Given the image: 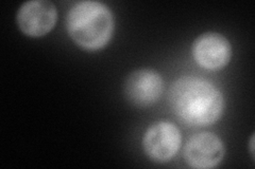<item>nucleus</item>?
I'll return each instance as SVG.
<instances>
[{
  "label": "nucleus",
  "instance_id": "2",
  "mask_svg": "<svg viewBox=\"0 0 255 169\" xmlns=\"http://www.w3.org/2000/svg\"><path fill=\"white\" fill-rule=\"evenodd\" d=\"M66 28L70 38L80 48L97 51L103 49L113 37L115 18L107 4L84 0L70 7Z\"/></svg>",
  "mask_w": 255,
  "mask_h": 169
},
{
  "label": "nucleus",
  "instance_id": "1",
  "mask_svg": "<svg viewBox=\"0 0 255 169\" xmlns=\"http://www.w3.org/2000/svg\"><path fill=\"white\" fill-rule=\"evenodd\" d=\"M169 104L183 124L202 127L215 124L225 110V98L210 80L184 76L175 80L169 92Z\"/></svg>",
  "mask_w": 255,
  "mask_h": 169
},
{
  "label": "nucleus",
  "instance_id": "4",
  "mask_svg": "<svg viewBox=\"0 0 255 169\" xmlns=\"http://www.w3.org/2000/svg\"><path fill=\"white\" fill-rule=\"evenodd\" d=\"M58 11L48 0H30L23 2L16 15V22L23 34L30 37H41L55 27Z\"/></svg>",
  "mask_w": 255,
  "mask_h": 169
},
{
  "label": "nucleus",
  "instance_id": "7",
  "mask_svg": "<svg viewBox=\"0 0 255 169\" xmlns=\"http://www.w3.org/2000/svg\"><path fill=\"white\" fill-rule=\"evenodd\" d=\"M226 154L225 144L213 132H201L188 140L184 147L185 162L193 168L209 169L216 167Z\"/></svg>",
  "mask_w": 255,
  "mask_h": 169
},
{
  "label": "nucleus",
  "instance_id": "3",
  "mask_svg": "<svg viewBox=\"0 0 255 169\" xmlns=\"http://www.w3.org/2000/svg\"><path fill=\"white\" fill-rule=\"evenodd\" d=\"M182 135L179 128L170 122H157L151 125L142 138L146 155L156 163L172 160L181 147Z\"/></svg>",
  "mask_w": 255,
  "mask_h": 169
},
{
  "label": "nucleus",
  "instance_id": "8",
  "mask_svg": "<svg viewBox=\"0 0 255 169\" xmlns=\"http://www.w3.org/2000/svg\"><path fill=\"white\" fill-rule=\"evenodd\" d=\"M253 146H254V135L251 136V140H250V152H251V155H252V158H254Z\"/></svg>",
  "mask_w": 255,
  "mask_h": 169
},
{
  "label": "nucleus",
  "instance_id": "6",
  "mask_svg": "<svg viewBox=\"0 0 255 169\" xmlns=\"http://www.w3.org/2000/svg\"><path fill=\"white\" fill-rule=\"evenodd\" d=\"M191 53L199 66L217 71L225 68L232 58V46L222 34L206 32L195 39Z\"/></svg>",
  "mask_w": 255,
  "mask_h": 169
},
{
  "label": "nucleus",
  "instance_id": "5",
  "mask_svg": "<svg viewBox=\"0 0 255 169\" xmlns=\"http://www.w3.org/2000/svg\"><path fill=\"white\" fill-rule=\"evenodd\" d=\"M163 91V77L152 69H138L132 72L124 86L126 99L137 108L152 106L161 98Z\"/></svg>",
  "mask_w": 255,
  "mask_h": 169
}]
</instances>
